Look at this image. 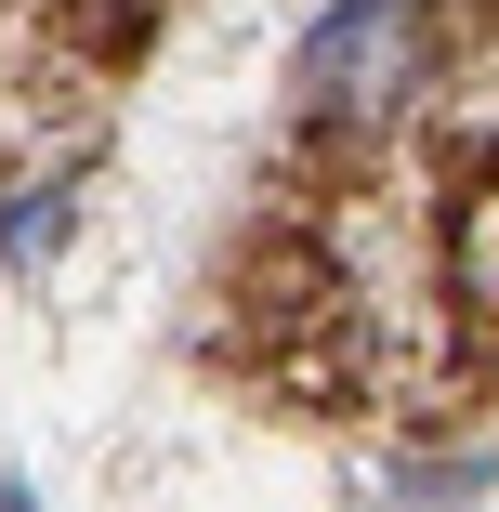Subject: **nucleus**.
<instances>
[{
    "instance_id": "obj_1",
    "label": "nucleus",
    "mask_w": 499,
    "mask_h": 512,
    "mask_svg": "<svg viewBox=\"0 0 499 512\" xmlns=\"http://www.w3.org/2000/svg\"><path fill=\"white\" fill-rule=\"evenodd\" d=\"M434 79V0H329L303 27V106L316 119H394Z\"/></svg>"
}]
</instances>
